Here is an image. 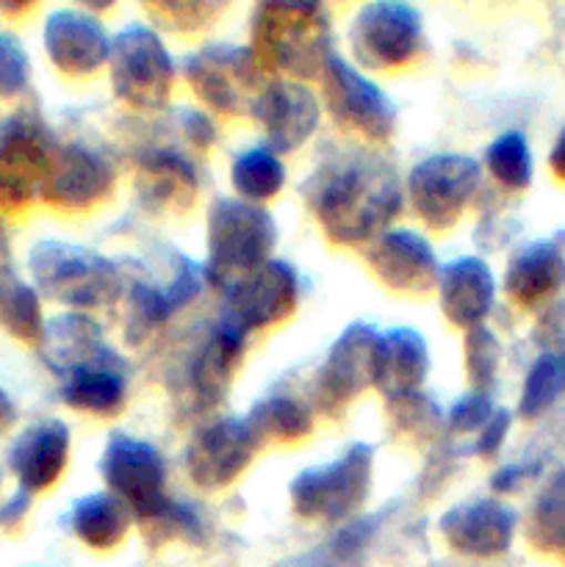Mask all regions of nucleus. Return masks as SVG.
<instances>
[{
  "instance_id": "obj_13",
  "label": "nucleus",
  "mask_w": 565,
  "mask_h": 567,
  "mask_svg": "<svg viewBox=\"0 0 565 567\" xmlns=\"http://www.w3.org/2000/svg\"><path fill=\"white\" fill-rule=\"evenodd\" d=\"M299 305V275L286 260H266L230 282L225 291V316L242 332L269 330L294 316Z\"/></svg>"
},
{
  "instance_id": "obj_24",
  "label": "nucleus",
  "mask_w": 565,
  "mask_h": 567,
  "mask_svg": "<svg viewBox=\"0 0 565 567\" xmlns=\"http://www.w3.org/2000/svg\"><path fill=\"white\" fill-rule=\"evenodd\" d=\"M438 302L443 316L458 330H474L491 316L496 305V277L482 258L465 255L441 266L438 277Z\"/></svg>"
},
{
  "instance_id": "obj_23",
  "label": "nucleus",
  "mask_w": 565,
  "mask_h": 567,
  "mask_svg": "<svg viewBox=\"0 0 565 567\" xmlns=\"http://www.w3.org/2000/svg\"><path fill=\"white\" fill-rule=\"evenodd\" d=\"M565 288V247L530 241L518 247L504 269V293L521 310H543Z\"/></svg>"
},
{
  "instance_id": "obj_36",
  "label": "nucleus",
  "mask_w": 565,
  "mask_h": 567,
  "mask_svg": "<svg viewBox=\"0 0 565 567\" xmlns=\"http://www.w3.org/2000/svg\"><path fill=\"white\" fill-rule=\"evenodd\" d=\"M485 169L507 192H526L535 177V161L524 133L507 131L493 138L485 150Z\"/></svg>"
},
{
  "instance_id": "obj_6",
  "label": "nucleus",
  "mask_w": 565,
  "mask_h": 567,
  "mask_svg": "<svg viewBox=\"0 0 565 567\" xmlns=\"http://www.w3.org/2000/svg\"><path fill=\"white\" fill-rule=\"evenodd\" d=\"M55 150L53 136L33 109L0 120V214H22L44 199Z\"/></svg>"
},
{
  "instance_id": "obj_51",
  "label": "nucleus",
  "mask_w": 565,
  "mask_h": 567,
  "mask_svg": "<svg viewBox=\"0 0 565 567\" xmlns=\"http://www.w3.org/2000/svg\"><path fill=\"white\" fill-rule=\"evenodd\" d=\"M31 11V3H0V14H22Z\"/></svg>"
},
{
  "instance_id": "obj_39",
  "label": "nucleus",
  "mask_w": 565,
  "mask_h": 567,
  "mask_svg": "<svg viewBox=\"0 0 565 567\" xmlns=\"http://www.w3.org/2000/svg\"><path fill=\"white\" fill-rule=\"evenodd\" d=\"M144 532H147V543L153 546H161V543L170 540H188V543H199L205 535L203 518L194 513L192 507L177 502H166L161 513H155L153 518L142 520Z\"/></svg>"
},
{
  "instance_id": "obj_37",
  "label": "nucleus",
  "mask_w": 565,
  "mask_h": 567,
  "mask_svg": "<svg viewBox=\"0 0 565 567\" xmlns=\"http://www.w3.org/2000/svg\"><path fill=\"white\" fill-rule=\"evenodd\" d=\"M127 297V319H125V338L131 343H138L144 336L164 324L166 319L177 313L175 302L170 297V288H158L147 280H136L125 286Z\"/></svg>"
},
{
  "instance_id": "obj_44",
  "label": "nucleus",
  "mask_w": 565,
  "mask_h": 567,
  "mask_svg": "<svg viewBox=\"0 0 565 567\" xmlns=\"http://www.w3.org/2000/svg\"><path fill=\"white\" fill-rule=\"evenodd\" d=\"M510 430H513V413H510V410L496 408L491 419H487V424L476 432V441L474 446H471V452H474L476 457H485V460L496 457L499 449H502L504 441H507Z\"/></svg>"
},
{
  "instance_id": "obj_5",
  "label": "nucleus",
  "mask_w": 565,
  "mask_h": 567,
  "mask_svg": "<svg viewBox=\"0 0 565 567\" xmlns=\"http://www.w3.org/2000/svg\"><path fill=\"white\" fill-rule=\"evenodd\" d=\"M374 482V449L352 443L330 465L308 468L288 487L297 518L321 524H349L358 518Z\"/></svg>"
},
{
  "instance_id": "obj_2",
  "label": "nucleus",
  "mask_w": 565,
  "mask_h": 567,
  "mask_svg": "<svg viewBox=\"0 0 565 567\" xmlns=\"http://www.w3.org/2000/svg\"><path fill=\"white\" fill-rule=\"evenodd\" d=\"M330 14L314 0H264L255 6L249 50L264 72L321 78L330 50Z\"/></svg>"
},
{
  "instance_id": "obj_12",
  "label": "nucleus",
  "mask_w": 565,
  "mask_h": 567,
  "mask_svg": "<svg viewBox=\"0 0 565 567\" xmlns=\"http://www.w3.org/2000/svg\"><path fill=\"white\" fill-rule=\"evenodd\" d=\"M321 89H325L327 111L338 127L369 142L391 138L397 127V109L388 94L358 66L347 64L341 55L332 53L321 72Z\"/></svg>"
},
{
  "instance_id": "obj_40",
  "label": "nucleus",
  "mask_w": 565,
  "mask_h": 567,
  "mask_svg": "<svg viewBox=\"0 0 565 567\" xmlns=\"http://www.w3.org/2000/svg\"><path fill=\"white\" fill-rule=\"evenodd\" d=\"M388 410H391V424L402 435H408L410 441H427L441 426V408L430 396H424V393L391 399Z\"/></svg>"
},
{
  "instance_id": "obj_48",
  "label": "nucleus",
  "mask_w": 565,
  "mask_h": 567,
  "mask_svg": "<svg viewBox=\"0 0 565 567\" xmlns=\"http://www.w3.org/2000/svg\"><path fill=\"white\" fill-rule=\"evenodd\" d=\"M31 498L33 496H28V493L22 491L11 493V496L0 504V529H17V526L28 518V513H31Z\"/></svg>"
},
{
  "instance_id": "obj_27",
  "label": "nucleus",
  "mask_w": 565,
  "mask_h": 567,
  "mask_svg": "<svg viewBox=\"0 0 565 567\" xmlns=\"http://www.w3.org/2000/svg\"><path fill=\"white\" fill-rule=\"evenodd\" d=\"M244 349H247V332H242L225 319L205 336V341L194 352L192 365H188V382H192V391L199 402H222L238 365H242Z\"/></svg>"
},
{
  "instance_id": "obj_50",
  "label": "nucleus",
  "mask_w": 565,
  "mask_h": 567,
  "mask_svg": "<svg viewBox=\"0 0 565 567\" xmlns=\"http://www.w3.org/2000/svg\"><path fill=\"white\" fill-rule=\"evenodd\" d=\"M14 421H17V404L11 402L9 393L0 388V435L11 430V426H14Z\"/></svg>"
},
{
  "instance_id": "obj_17",
  "label": "nucleus",
  "mask_w": 565,
  "mask_h": 567,
  "mask_svg": "<svg viewBox=\"0 0 565 567\" xmlns=\"http://www.w3.org/2000/svg\"><path fill=\"white\" fill-rule=\"evenodd\" d=\"M518 529V518L507 504L496 498H476L446 509L438 520L443 543L460 557L496 559L510 551Z\"/></svg>"
},
{
  "instance_id": "obj_43",
  "label": "nucleus",
  "mask_w": 565,
  "mask_h": 567,
  "mask_svg": "<svg viewBox=\"0 0 565 567\" xmlns=\"http://www.w3.org/2000/svg\"><path fill=\"white\" fill-rule=\"evenodd\" d=\"M493 402L487 393L471 391L465 396H460L458 402L449 408L446 426L452 432H460V435H469V432H480L482 426L487 424V419L493 415Z\"/></svg>"
},
{
  "instance_id": "obj_42",
  "label": "nucleus",
  "mask_w": 565,
  "mask_h": 567,
  "mask_svg": "<svg viewBox=\"0 0 565 567\" xmlns=\"http://www.w3.org/2000/svg\"><path fill=\"white\" fill-rule=\"evenodd\" d=\"M31 83V59L20 39L0 31V100H14Z\"/></svg>"
},
{
  "instance_id": "obj_35",
  "label": "nucleus",
  "mask_w": 565,
  "mask_h": 567,
  "mask_svg": "<svg viewBox=\"0 0 565 567\" xmlns=\"http://www.w3.org/2000/svg\"><path fill=\"white\" fill-rule=\"evenodd\" d=\"M526 537L543 554L565 548V468L548 476V482L535 496L530 520H526Z\"/></svg>"
},
{
  "instance_id": "obj_28",
  "label": "nucleus",
  "mask_w": 565,
  "mask_h": 567,
  "mask_svg": "<svg viewBox=\"0 0 565 567\" xmlns=\"http://www.w3.org/2000/svg\"><path fill=\"white\" fill-rule=\"evenodd\" d=\"M0 330L22 343H39L44 330L42 299L37 288L28 286L14 271L3 227H0Z\"/></svg>"
},
{
  "instance_id": "obj_47",
  "label": "nucleus",
  "mask_w": 565,
  "mask_h": 567,
  "mask_svg": "<svg viewBox=\"0 0 565 567\" xmlns=\"http://www.w3.org/2000/svg\"><path fill=\"white\" fill-rule=\"evenodd\" d=\"M541 471H543V465L535 463V460H530V463H510L493 474L491 487L496 493H518L521 487H526L530 482H535L537 476H541Z\"/></svg>"
},
{
  "instance_id": "obj_9",
  "label": "nucleus",
  "mask_w": 565,
  "mask_h": 567,
  "mask_svg": "<svg viewBox=\"0 0 565 567\" xmlns=\"http://www.w3.org/2000/svg\"><path fill=\"white\" fill-rule=\"evenodd\" d=\"M482 166L471 155L441 153L419 161L408 177V199L432 230H449L480 192Z\"/></svg>"
},
{
  "instance_id": "obj_20",
  "label": "nucleus",
  "mask_w": 565,
  "mask_h": 567,
  "mask_svg": "<svg viewBox=\"0 0 565 567\" xmlns=\"http://www.w3.org/2000/svg\"><path fill=\"white\" fill-rule=\"evenodd\" d=\"M114 166L83 144H64L55 150L44 203L66 214H81L111 197L114 192Z\"/></svg>"
},
{
  "instance_id": "obj_38",
  "label": "nucleus",
  "mask_w": 565,
  "mask_h": 567,
  "mask_svg": "<svg viewBox=\"0 0 565 567\" xmlns=\"http://www.w3.org/2000/svg\"><path fill=\"white\" fill-rule=\"evenodd\" d=\"M463 365L474 391H491V385L496 382L499 365H502V343L493 336L491 327L482 324L465 332Z\"/></svg>"
},
{
  "instance_id": "obj_16",
  "label": "nucleus",
  "mask_w": 565,
  "mask_h": 567,
  "mask_svg": "<svg viewBox=\"0 0 565 567\" xmlns=\"http://www.w3.org/2000/svg\"><path fill=\"white\" fill-rule=\"evenodd\" d=\"M366 264L388 291L410 293V297L430 293L432 288H438L441 277V264L432 244L408 227H388L386 233H380L366 249Z\"/></svg>"
},
{
  "instance_id": "obj_30",
  "label": "nucleus",
  "mask_w": 565,
  "mask_h": 567,
  "mask_svg": "<svg viewBox=\"0 0 565 567\" xmlns=\"http://www.w3.org/2000/svg\"><path fill=\"white\" fill-rule=\"evenodd\" d=\"M133 524V513L114 493H89L72 507L70 526L83 546L94 551H114L122 546Z\"/></svg>"
},
{
  "instance_id": "obj_29",
  "label": "nucleus",
  "mask_w": 565,
  "mask_h": 567,
  "mask_svg": "<svg viewBox=\"0 0 565 567\" xmlns=\"http://www.w3.org/2000/svg\"><path fill=\"white\" fill-rule=\"evenodd\" d=\"M61 399L66 408L94 419H114L127 402V377L122 365L83 369L61 380Z\"/></svg>"
},
{
  "instance_id": "obj_21",
  "label": "nucleus",
  "mask_w": 565,
  "mask_h": 567,
  "mask_svg": "<svg viewBox=\"0 0 565 567\" xmlns=\"http://www.w3.org/2000/svg\"><path fill=\"white\" fill-rule=\"evenodd\" d=\"M70 426L59 419H42L25 426L9 449V468L28 496L50 491L70 463Z\"/></svg>"
},
{
  "instance_id": "obj_15",
  "label": "nucleus",
  "mask_w": 565,
  "mask_h": 567,
  "mask_svg": "<svg viewBox=\"0 0 565 567\" xmlns=\"http://www.w3.org/2000/svg\"><path fill=\"white\" fill-rule=\"evenodd\" d=\"M258 449V437L244 419L210 421L186 449L188 480L199 491H225L253 465Z\"/></svg>"
},
{
  "instance_id": "obj_1",
  "label": "nucleus",
  "mask_w": 565,
  "mask_h": 567,
  "mask_svg": "<svg viewBox=\"0 0 565 567\" xmlns=\"http://www.w3.org/2000/svg\"><path fill=\"white\" fill-rule=\"evenodd\" d=\"M302 197L336 247L371 244L402 214V186L391 161L371 150H341L302 183Z\"/></svg>"
},
{
  "instance_id": "obj_18",
  "label": "nucleus",
  "mask_w": 565,
  "mask_h": 567,
  "mask_svg": "<svg viewBox=\"0 0 565 567\" xmlns=\"http://www.w3.org/2000/svg\"><path fill=\"white\" fill-rule=\"evenodd\" d=\"M50 64L72 78L94 75L111 59V37L86 9H53L42 28Z\"/></svg>"
},
{
  "instance_id": "obj_32",
  "label": "nucleus",
  "mask_w": 565,
  "mask_h": 567,
  "mask_svg": "<svg viewBox=\"0 0 565 567\" xmlns=\"http://www.w3.org/2000/svg\"><path fill=\"white\" fill-rule=\"evenodd\" d=\"M258 437V443H297L314 432V413L302 402L291 396H266L253 404L249 415L244 419Z\"/></svg>"
},
{
  "instance_id": "obj_8",
  "label": "nucleus",
  "mask_w": 565,
  "mask_h": 567,
  "mask_svg": "<svg viewBox=\"0 0 565 567\" xmlns=\"http://www.w3.org/2000/svg\"><path fill=\"white\" fill-rule=\"evenodd\" d=\"M183 75L210 111L230 116L253 114L269 86L253 50L238 44H208L197 50L183 64Z\"/></svg>"
},
{
  "instance_id": "obj_41",
  "label": "nucleus",
  "mask_w": 565,
  "mask_h": 567,
  "mask_svg": "<svg viewBox=\"0 0 565 567\" xmlns=\"http://www.w3.org/2000/svg\"><path fill=\"white\" fill-rule=\"evenodd\" d=\"M144 9L166 31L192 33L208 25L214 14H219L222 6L208 3V0H158V3H147Z\"/></svg>"
},
{
  "instance_id": "obj_14",
  "label": "nucleus",
  "mask_w": 565,
  "mask_h": 567,
  "mask_svg": "<svg viewBox=\"0 0 565 567\" xmlns=\"http://www.w3.org/2000/svg\"><path fill=\"white\" fill-rule=\"evenodd\" d=\"M377 338L374 327L355 321L332 341L314 382V402L321 413H338L374 385Z\"/></svg>"
},
{
  "instance_id": "obj_45",
  "label": "nucleus",
  "mask_w": 565,
  "mask_h": 567,
  "mask_svg": "<svg viewBox=\"0 0 565 567\" xmlns=\"http://www.w3.org/2000/svg\"><path fill=\"white\" fill-rule=\"evenodd\" d=\"M535 341L543 352H563L565 349V302H552L541 310L535 327Z\"/></svg>"
},
{
  "instance_id": "obj_49",
  "label": "nucleus",
  "mask_w": 565,
  "mask_h": 567,
  "mask_svg": "<svg viewBox=\"0 0 565 567\" xmlns=\"http://www.w3.org/2000/svg\"><path fill=\"white\" fill-rule=\"evenodd\" d=\"M548 169L557 177V183L565 186V125L559 127V133L552 142V150H548Z\"/></svg>"
},
{
  "instance_id": "obj_31",
  "label": "nucleus",
  "mask_w": 565,
  "mask_h": 567,
  "mask_svg": "<svg viewBox=\"0 0 565 567\" xmlns=\"http://www.w3.org/2000/svg\"><path fill=\"white\" fill-rule=\"evenodd\" d=\"M388 509L349 520V524H343L330 540L310 548L308 554L286 559V563H280V567H358L366 548H369V543L374 540L377 532H380L382 520L388 518Z\"/></svg>"
},
{
  "instance_id": "obj_22",
  "label": "nucleus",
  "mask_w": 565,
  "mask_h": 567,
  "mask_svg": "<svg viewBox=\"0 0 565 567\" xmlns=\"http://www.w3.org/2000/svg\"><path fill=\"white\" fill-rule=\"evenodd\" d=\"M264 125L271 153H291L308 142L321 120L316 94L297 81H269L253 111Z\"/></svg>"
},
{
  "instance_id": "obj_25",
  "label": "nucleus",
  "mask_w": 565,
  "mask_h": 567,
  "mask_svg": "<svg viewBox=\"0 0 565 567\" xmlns=\"http://www.w3.org/2000/svg\"><path fill=\"white\" fill-rule=\"evenodd\" d=\"M136 194L153 214L181 216L194 208L199 177L192 161L172 150H153L136 166Z\"/></svg>"
},
{
  "instance_id": "obj_52",
  "label": "nucleus",
  "mask_w": 565,
  "mask_h": 567,
  "mask_svg": "<svg viewBox=\"0 0 565 567\" xmlns=\"http://www.w3.org/2000/svg\"><path fill=\"white\" fill-rule=\"evenodd\" d=\"M563 559H565V548H563Z\"/></svg>"
},
{
  "instance_id": "obj_26",
  "label": "nucleus",
  "mask_w": 565,
  "mask_h": 567,
  "mask_svg": "<svg viewBox=\"0 0 565 567\" xmlns=\"http://www.w3.org/2000/svg\"><path fill=\"white\" fill-rule=\"evenodd\" d=\"M427 374H430V349L419 330L393 327L377 338L374 388L388 402L419 393Z\"/></svg>"
},
{
  "instance_id": "obj_33",
  "label": "nucleus",
  "mask_w": 565,
  "mask_h": 567,
  "mask_svg": "<svg viewBox=\"0 0 565 567\" xmlns=\"http://www.w3.org/2000/svg\"><path fill=\"white\" fill-rule=\"evenodd\" d=\"M230 183L253 205H264L275 199L286 186V166L269 147L244 150L230 164Z\"/></svg>"
},
{
  "instance_id": "obj_3",
  "label": "nucleus",
  "mask_w": 565,
  "mask_h": 567,
  "mask_svg": "<svg viewBox=\"0 0 565 567\" xmlns=\"http://www.w3.org/2000/svg\"><path fill=\"white\" fill-rule=\"evenodd\" d=\"M33 288L53 302L78 310L109 308L125 293L122 271L94 249L70 241H37L28 252Z\"/></svg>"
},
{
  "instance_id": "obj_11",
  "label": "nucleus",
  "mask_w": 565,
  "mask_h": 567,
  "mask_svg": "<svg viewBox=\"0 0 565 567\" xmlns=\"http://www.w3.org/2000/svg\"><path fill=\"white\" fill-rule=\"evenodd\" d=\"M349 48L366 70H399L413 61L421 48L419 9L399 0L360 6L349 25Z\"/></svg>"
},
{
  "instance_id": "obj_4",
  "label": "nucleus",
  "mask_w": 565,
  "mask_h": 567,
  "mask_svg": "<svg viewBox=\"0 0 565 567\" xmlns=\"http://www.w3.org/2000/svg\"><path fill=\"white\" fill-rule=\"evenodd\" d=\"M277 244L275 216L264 205L219 197L208 208V258L205 282L227 291L230 282L266 264Z\"/></svg>"
},
{
  "instance_id": "obj_46",
  "label": "nucleus",
  "mask_w": 565,
  "mask_h": 567,
  "mask_svg": "<svg viewBox=\"0 0 565 567\" xmlns=\"http://www.w3.org/2000/svg\"><path fill=\"white\" fill-rule=\"evenodd\" d=\"M181 133L186 136V142L197 150L214 147L216 138H219V131H216L214 120H210L205 111L186 109L181 114Z\"/></svg>"
},
{
  "instance_id": "obj_34",
  "label": "nucleus",
  "mask_w": 565,
  "mask_h": 567,
  "mask_svg": "<svg viewBox=\"0 0 565 567\" xmlns=\"http://www.w3.org/2000/svg\"><path fill=\"white\" fill-rule=\"evenodd\" d=\"M565 399V349L563 352H541L526 369L518 396V415L535 421L546 415L554 404Z\"/></svg>"
},
{
  "instance_id": "obj_10",
  "label": "nucleus",
  "mask_w": 565,
  "mask_h": 567,
  "mask_svg": "<svg viewBox=\"0 0 565 567\" xmlns=\"http://www.w3.org/2000/svg\"><path fill=\"white\" fill-rule=\"evenodd\" d=\"M100 476L109 493L127 504L138 524L164 509L166 498V465L153 443L142 437L114 432L100 457Z\"/></svg>"
},
{
  "instance_id": "obj_19",
  "label": "nucleus",
  "mask_w": 565,
  "mask_h": 567,
  "mask_svg": "<svg viewBox=\"0 0 565 567\" xmlns=\"http://www.w3.org/2000/svg\"><path fill=\"white\" fill-rule=\"evenodd\" d=\"M44 365L53 371L59 380L75 374L83 369H97V365H122L125 360L103 341V330L97 321L78 310L53 316L44 321L42 341L37 343Z\"/></svg>"
},
{
  "instance_id": "obj_7",
  "label": "nucleus",
  "mask_w": 565,
  "mask_h": 567,
  "mask_svg": "<svg viewBox=\"0 0 565 567\" xmlns=\"http://www.w3.org/2000/svg\"><path fill=\"white\" fill-rule=\"evenodd\" d=\"M111 89L136 111H161L175 89V61L158 33L131 22L111 39Z\"/></svg>"
}]
</instances>
